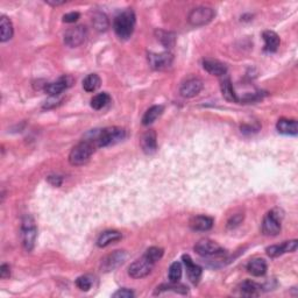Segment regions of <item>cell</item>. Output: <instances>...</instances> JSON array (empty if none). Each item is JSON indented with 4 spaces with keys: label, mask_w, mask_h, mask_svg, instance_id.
Segmentation results:
<instances>
[{
    "label": "cell",
    "mask_w": 298,
    "mask_h": 298,
    "mask_svg": "<svg viewBox=\"0 0 298 298\" xmlns=\"http://www.w3.org/2000/svg\"><path fill=\"white\" fill-rule=\"evenodd\" d=\"M13 36V25L7 16L2 15L0 20V41L6 42Z\"/></svg>",
    "instance_id": "23"
},
{
    "label": "cell",
    "mask_w": 298,
    "mask_h": 298,
    "mask_svg": "<svg viewBox=\"0 0 298 298\" xmlns=\"http://www.w3.org/2000/svg\"><path fill=\"white\" fill-rule=\"evenodd\" d=\"M155 263L150 261L146 255L140 257L128 267V275L132 279H143L152 273Z\"/></svg>",
    "instance_id": "7"
},
{
    "label": "cell",
    "mask_w": 298,
    "mask_h": 298,
    "mask_svg": "<svg viewBox=\"0 0 298 298\" xmlns=\"http://www.w3.org/2000/svg\"><path fill=\"white\" fill-rule=\"evenodd\" d=\"M163 112V106L161 105H154L150 107V109L147 110V112L145 113L142 118V123L145 126H149L155 121V120L159 118V117L162 115Z\"/></svg>",
    "instance_id": "25"
},
{
    "label": "cell",
    "mask_w": 298,
    "mask_h": 298,
    "mask_svg": "<svg viewBox=\"0 0 298 298\" xmlns=\"http://www.w3.org/2000/svg\"><path fill=\"white\" fill-rule=\"evenodd\" d=\"M76 286L82 291H89L92 287V281L88 276H80L76 281Z\"/></svg>",
    "instance_id": "34"
},
{
    "label": "cell",
    "mask_w": 298,
    "mask_h": 298,
    "mask_svg": "<svg viewBox=\"0 0 298 298\" xmlns=\"http://www.w3.org/2000/svg\"><path fill=\"white\" fill-rule=\"evenodd\" d=\"M261 291V286L252 282V281H245V282L242 283V286H241V294L243 295V296L250 297V296H257V295L260 294Z\"/></svg>",
    "instance_id": "30"
},
{
    "label": "cell",
    "mask_w": 298,
    "mask_h": 298,
    "mask_svg": "<svg viewBox=\"0 0 298 298\" xmlns=\"http://www.w3.org/2000/svg\"><path fill=\"white\" fill-rule=\"evenodd\" d=\"M183 262L186 267V274L189 277L190 282L192 284H198L200 279H202V273L203 269L200 268L198 264L193 262L191 257L189 255H183Z\"/></svg>",
    "instance_id": "14"
},
{
    "label": "cell",
    "mask_w": 298,
    "mask_h": 298,
    "mask_svg": "<svg viewBox=\"0 0 298 298\" xmlns=\"http://www.w3.org/2000/svg\"><path fill=\"white\" fill-rule=\"evenodd\" d=\"M195 252L199 254L200 256H214V255H220L224 253V249L222 246H219L218 243L214 242V241L210 239H202L196 243L193 247Z\"/></svg>",
    "instance_id": "10"
},
{
    "label": "cell",
    "mask_w": 298,
    "mask_h": 298,
    "mask_svg": "<svg viewBox=\"0 0 298 298\" xmlns=\"http://www.w3.org/2000/svg\"><path fill=\"white\" fill-rule=\"evenodd\" d=\"M297 249V240L284 241L281 245H274L267 248V254L270 257H277L282 254L293 253Z\"/></svg>",
    "instance_id": "15"
},
{
    "label": "cell",
    "mask_w": 298,
    "mask_h": 298,
    "mask_svg": "<svg viewBox=\"0 0 298 298\" xmlns=\"http://www.w3.org/2000/svg\"><path fill=\"white\" fill-rule=\"evenodd\" d=\"M182 264L179 262H174L169 268L168 277L169 281L173 283H177L182 277Z\"/></svg>",
    "instance_id": "32"
},
{
    "label": "cell",
    "mask_w": 298,
    "mask_h": 298,
    "mask_svg": "<svg viewBox=\"0 0 298 298\" xmlns=\"http://www.w3.org/2000/svg\"><path fill=\"white\" fill-rule=\"evenodd\" d=\"M216 15L213 8L206 7V6H199L191 9V12L187 15V21L193 27L205 26L207 23L212 21V19Z\"/></svg>",
    "instance_id": "6"
},
{
    "label": "cell",
    "mask_w": 298,
    "mask_h": 298,
    "mask_svg": "<svg viewBox=\"0 0 298 298\" xmlns=\"http://www.w3.org/2000/svg\"><path fill=\"white\" fill-rule=\"evenodd\" d=\"M163 254H165V250L162 248H160V247H150L146 250L145 255L148 257L150 261H153L154 263H156L157 261H160L162 259Z\"/></svg>",
    "instance_id": "33"
},
{
    "label": "cell",
    "mask_w": 298,
    "mask_h": 298,
    "mask_svg": "<svg viewBox=\"0 0 298 298\" xmlns=\"http://www.w3.org/2000/svg\"><path fill=\"white\" fill-rule=\"evenodd\" d=\"M47 4L52 5V6H60V5L65 4V1H50V0H48V1H47Z\"/></svg>",
    "instance_id": "39"
},
{
    "label": "cell",
    "mask_w": 298,
    "mask_h": 298,
    "mask_svg": "<svg viewBox=\"0 0 298 298\" xmlns=\"http://www.w3.org/2000/svg\"><path fill=\"white\" fill-rule=\"evenodd\" d=\"M276 128L279 130V133L283 134V135H297L298 133V125L296 120L291 119H280L277 121Z\"/></svg>",
    "instance_id": "17"
},
{
    "label": "cell",
    "mask_w": 298,
    "mask_h": 298,
    "mask_svg": "<svg viewBox=\"0 0 298 298\" xmlns=\"http://www.w3.org/2000/svg\"><path fill=\"white\" fill-rule=\"evenodd\" d=\"M283 212L280 209H274L266 214L262 223V232L268 237H275L281 232V222Z\"/></svg>",
    "instance_id": "5"
},
{
    "label": "cell",
    "mask_w": 298,
    "mask_h": 298,
    "mask_svg": "<svg viewBox=\"0 0 298 298\" xmlns=\"http://www.w3.org/2000/svg\"><path fill=\"white\" fill-rule=\"evenodd\" d=\"M72 84V78L69 76H63L61 78H59L56 82L49 83L46 84L45 90L50 97L60 96L63 91H65L66 89L70 88Z\"/></svg>",
    "instance_id": "13"
},
{
    "label": "cell",
    "mask_w": 298,
    "mask_h": 298,
    "mask_svg": "<svg viewBox=\"0 0 298 298\" xmlns=\"http://www.w3.org/2000/svg\"><path fill=\"white\" fill-rule=\"evenodd\" d=\"M92 23L95 28L99 32H105L109 28V19L102 12H97L92 16Z\"/></svg>",
    "instance_id": "29"
},
{
    "label": "cell",
    "mask_w": 298,
    "mask_h": 298,
    "mask_svg": "<svg viewBox=\"0 0 298 298\" xmlns=\"http://www.w3.org/2000/svg\"><path fill=\"white\" fill-rule=\"evenodd\" d=\"M96 146L90 140H84L79 142L71 149L69 154V162L71 166H83L90 160L95 153Z\"/></svg>",
    "instance_id": "3"
},
{
    "label": "cell",
    "mask_w": 298,
    "mask_h": 298,
    "mask_svg": "<svg viewBox=\"0 0 298 298\" xmlns=\"http://www.w3.org/2000/svg\"><path fill=\"white\" fill-rule=\"evenodd\" d=\"M247 270L253 276H263L267 273V262L263 259H254L247 264Z\"/></svg>",
    "instance_id": "22"
},
{
    "label": "cell",
    "mask_w": 298,
    "mask_h": 298,
    "mask_svg": "<svg viewBox=\"0 0 298 298\" xmlns=\"http://www.w3.org/2000/svg\"><path fill=\"white\" fill-rule=\"evenodd\" d=\"M100 83H102V80L97 73H90L83 80V89L86 92H95L96 90L99 89Z\"/></svg>",
    "instance_id": "26"
},
{
    "label": "cell",
    "mask_w": 298,
    "mask_h": 298,
    "mask_svg": "<svg viewBox=\"0 0 298 298\" xmlns=\"http://www.w3.org/2000/svg\"><path fill=\"white\" fill-rule=\"evenodd\" d=\"M220 89H222V93L223 97L226 100H229V102H233L236 103L238 102V97L236 95V92H234L232 82H231V79L229 77H226V78H224L222 80V84H220Z\"/></svg>",
    "instance_id": "24"
},
{
    "label": "cell",
    "mask_w": 298,
    "mask_h": 298,
    "mask_svg": "<svg viewBox=\"0 0 298 298\" xmlns=\"http://www.w3.org/2000/svg\"><path fill=\"white\" fill-rule=\"evenodd\" d=\"M86 36H88V29L86 27L79 25L69 28L64 34V43L70 48H76L82 43L85 42Z\"/></svg>",
    "instance_id": "8"
},
{
    "label": "cell",
    "mask_w": 298,
    "mask_h": 298,
    "mask_svg": "<svg viewBox=\"0 0 298 298\" xmlns=\"http://www.w3.org/2000/svg\"><path fill=\"white\" fill-rule=\"evenodd\" d=\"M141 147L146 154H153L157 148L155 130L149 129L143 134L141 138Z\"/></svg>",
    "instance_id": "19"
},
{
    "label": "cell",
    "mask_w": 298,
    "mask_h": 298,
    "mask_svg": "<svg viewBox=\"0 0 298 298\" xmlns=\"http://www.w3.org/2000/svg\"><path fill=\"white\" fill-rule=\"evenodd\" d=\"M126 257H127V254L125 250H116V252L109 254V255L105 256L102 260V266H100V268H102V272L109 273L117 269V268L121 266L123 263V261L126 260Z\"/></svg>",
    "instance_id": "11"
},
{
    "label": "cell",
    "mask_w": 298,
    "mask_h": 298,
    "mask_svg": "<svg viewBox=\"0 0 298 298\" xmlns=\"http://www.w3.org/2000/svg\"><path fill=\"white\" fill-rule=\"evenodd\" d=\"M174 61L173 54L169 52L166 53H149L148 54V63L150 68L154 70H166L172 66Z\"/></svg>",
    "instance_id": "9"
},
{
    "label": "cell",
    "mask_w": 298,
    "mask_h": 298,
    "mask_svg": "<svg viewBox=\"0 0 298 298\" xmlns=\"http://www.w3.org/2000/svg\"><path fill=\"white\" fill-rule=\"evenodd\" d=\"M110 100H111V97H110L109 93H98L91 99V107L93 110H102L103 107H105L110 103Z\"/></svg>",
    "instance_id": "31"
},
{
    "label": "cell",
    "mask_w": 298,
    "mask_h": 298,
    "mask_svg": "<svg viewBox=\"0 0 298 298\" xmlns=\"http://www.w3.org/2000/svg\"><path fill=\"white\" fill-rule=\"evenodd\" d=\"M203 68L210 75L213 76H225L227 72V66L223 62L213 59H205L203 61Z\"/></svg>",
    "instance_id": "16"
},
{
    "label": "cell",
    "mask_w": 298,
    "mask_h": 298,
    "mask_svg": "<svg viewBox=\"0 0 298 298\" xmlns=\"http://www.w3.org/2000/svg\"><path fill=\"white\" fill-rule=\"evenodd\" d=\"M262 38L264 40V50L268 53H275L279 49L281 40L280 36L273 31L263 32Z\"/></svg>",
    "instance_id": "20"
},
{
    "label": "cell",
    "mask_w": 298,
    "mask_h": 298,
    "mask_svg": "<svg viewBox=\"0 0 298 298\" xmlns=\"http://www.w3.org/2000/svg\"><path fill=\"white\" fill-rule=\"evenodd\" d=\"M36 237H38V229H36L34 219L27 214L23 217L21 224V241L26 252H32L34 248Z\"/></svg>",
    "instance_id": "4"
},
{
    "label": "cell",
    "mask_w": 298,
    "mask_h": 298,
    "mask_svg": "<svg viewBox=\"0 0 298 298\" xmlns=\"http://www.w3.org/2000/svg\"><path fill=\"white\" fill-rule=\"evenodd\" d=\"M165 291H173V293H176V294L185 295L187 294V288L185 286H183V284H179V282L177 283L170 282L169 284H162V286L157 287L155 295L165 293Z\"/></svg>",
    "instance_id": "28"
},
{
    "label": "cell",
    "mask_w": 298,
    "mask_h": 298,
    "mask_svg": "<svg viewBox=\"0 0 298 298\" xmlns=\"http://www.w3.org/2000/svg\"><path fill=\"white\" fill-rule=\"evenodd\" d=\"M78 19H79V13L78 12L66 13L65 15H63V21L66 22V23L76 22Z\"/></svg>",
    "instance_id": "36"
},
{
    "label": "cell",
    "mask_w": 298,
    "mask_h": 298,
    "mask_svg": "<svg viewBox=\"0 0 298 298\" xmlns=\"http://www.w3.org/2000/svg\"><path fill=\"white\" fill-rule=\"evenodd\" d=\"M213 219L207 216H196L190 220V227L193 231H200V232H205L212 229Z\"/></svg>",
    "instance_id": "18"
},
{
    "label": "cell",
    "mask_w": 298,
    "mask_h": 298,
    "mask_svg": "<svg viewBox=\"0 0 298 298\" xmlns=\"http://www.w3.org/2000/svg\"><path fill=\"white\" fill-rule=\"evenodd\" d=\"M156 36H157V40H159V41L162 43L166 48H173L174 45H175L176 36L172 32H167V31H162V29H159V31H156Z\"/></svg>",
    "instance_id": "27"
},
{
    "label": "cell",
    "mask_w": 298,
    "mask_h": 298,
    "mask_svg": "<svg viewBox=\"0 0 298 298\" xmlns=\"http://www.w3.org/2000/svg\"><path fill=\"white\" fill-rule=\"evenodd\" d=\"M126 132L121 127H107L99 132L93 133V138L90 141L97 143L99 147H109L116 145L125 139Z\"/></svg>",
    "instance_id": "2"
},
{
    "label": "cell",
    "mask_w": 298,
    "mask_h": 298,
    "mask_svg": "<svg viewBox=\"0 0 298 298\" xmlns=\"http://www.w3.org/2000/svg\"><path fill=\"white\" fill-rule=\"evenodd\" d=\"M113 297L115 298H132V297H134V293L132 290L123 288V289H119L118 291H116V293L113 294Z\"/></svg>",
    "instance_id": "35"
},
{
    "label": "cell",
    "mask_w": 298,
    "mask_h": 298,
    "mask_svg": "<svg viewBox=\"0 0 298 298\" xmlns=\"http://www.w3.org/2000/svg\"><path fill=\"white\" fill-rule=\"evenodd\" d=\"M121 238V233L118 232V231H105L99 236L98 240H97V245L100 248H104V247H107L111 243L119 241Z\"/></svg>",
    "instance_id": "21"
},
{
    "label": "cell",
    "mask_w": 298,
    "mask_h": 298,
    "mask_svg": "<svg viewBox=\"0 0 298 298\" xmlns=\"http://www.w3.org/2000/svg\"><path fill=\"white\" fill-rule=\"evenodd\" d=\"M202 89L203 80L197 78V77H192V78L186 79L185 82L180 85L179 93L184 98H193V97H196L202 91Z\"/></svg>",
    "instance_id": "12"
},
{
    "label": "cell",
    "mask_w": 298,
    "mask_h": 298,
    "mask_svg": "<svg viewBox=\"0 0 298 298\" xmlns=\"http://www.w3.org/2000/svg\"><path fill=\"white\" fill-rule=\"evenodd\" d=\"M11 276V269H9L8 264H1V267H0V277H1L2 280L8 279V277Z\"/></svg>",
    "instance_id": "37"
},
{
    "label": "cell",
    "mask_w": 298,
    "mask_h": 298,
    "mask_svg": "<svg viewBox=\"0 0 298 298\" xmlns=\"http://www.w3.org/2000/svg\"><path fill=\"white\" fill-rule=\"evenodd\" d=\"M62 177L61 176H49L48 182L54 186H60L62 184Z\"/></svg>",
    "instance_id": "38"
},
{
    "label": "cell",
    "mask_w": 298,
    "mask_h": 298,
    "mask_svg": "<svg viewBox=\"0 0 298 298\" xmlns=\"http://www.w3.org/2000/svg\"><path fill=\"white\" fill-rule=\"evenodd\" d=\"M134 27H135V14L132 9H126L120 13L116 16L115 22H113L116 34L121 40H127L132 36Z\"/></svg>",
    "instance_id": "1"
}]
</instances>
